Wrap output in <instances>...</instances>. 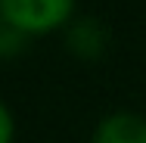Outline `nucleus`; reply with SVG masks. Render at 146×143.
Listing matches in <instances>:
<instances>
[{"label":"nucleus","instance_id":"nucleus-1","mask_svg":"<svg viewBox=\"0 0 146 143\" xmlns=\"http://www.w3.org/2000/svg\"><path fill=\"white\" fill-rule=\"evenodd\" d=\"M0 13L19 31H47L72 13V0H0Z\"/></svg>","mask_w":146,"mask_h":143},{"label":"nucleus","instance_id":"nucleus-2","mask_svg":"<svg viewBox=\"0 0 146 143\" xmlns=\"http://www.w3.org/2000/svg\"><path fill=\"white\" fill-rule=\"evenodd\" d=\"M93 143H146V121L131 112L109 115L96 128Z\"/></svg>","mask_w":146,"mask_h":143},{"label":"nucleus","instance_id":"nucleus-3","mask_svg":"<svg viewBox=\"0 0 146 143\" xmlns=\"http://www.w3.org/2000/svg\"><path fill=\"white\" fill-rule=\"evenodd\" d=\"M106 41H109V31L106 25L100 22V19H78L72 28H68V47L78 53V56H100L103 53V47H106Z\"/></svg>","mask_w":146,"mask_h":143},{"label":"nucleus","instance_id":"nucleus-4","mask_svg":"<svg viewBox=\"0 0 146 143\" xmlns=\"http://www.w3.org/2000/svg\"><path fill=\"white\" fill-rule=\"evenodd\" d=\"M9 137H13V115L0 103V143H9Z\"/></svg>","mask_w":146,"mask_h":143}]
</instances>
